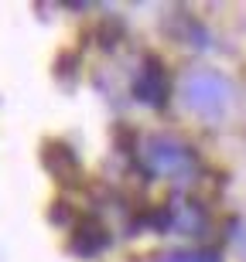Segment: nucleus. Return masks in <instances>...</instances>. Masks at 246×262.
<instances>
[]
</instances>
